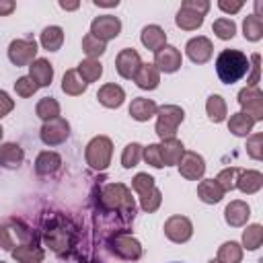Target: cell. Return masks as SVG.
Returning a JSON list of instances; mask_svg holds the SVG:
<instances>
[{"label":"cell","mask_w":263,"mask_h":263,"mask_svg":"<svg viewBox=\"0 0 263 263\" xmlns=\"http://www.w3.org/2000/svg\"><path fill=\"white\" fill-rule=\"evenodd\" d=\"M107 247L115 257H119L123 261H138L144 253L140 240L127 232H113L107 238Z\"/></svg>","instance_id":"52a82bcc"},{"label":"cell","mask_w":263,"mask_h":263,"mask_svg":"<svg viewBox=\"0 0 263 263\" xmlns=\"http://www.w3.org/2000/svg\"><path fill=\"white\" fill-rule=\"evenodd\" d=\"M43 240L51 251L64 255L76 245V226L64 216H53L51 220L45 222Z\"/></svg>","instance_id":"7a4b0ae2"},{"label":"cell","mask_w":263,"mask_h":263,"mask_svg":"<svg viewBox=\"0 0 263 263\" xmlns=\"http://www.w3.org/2000/svg\"><path fill=\"white\" fill-rule=\"evenodd\" d=\"M142 152H144V146L142 144H138V142L127 144L123 148V152H121V164H123V168L136 166L140 162V158H142Z\"/></svg>","instance_id":"60d3db41"},{"label":"cell","mask_w":263,"mask_h":263,"mask_svg":"<svg viewBox=\"0 0 263 263\" xmlns=\"http://www.w3.org/2000/svg\"><path fill=\"white\" fill-rule=\"evenodd\" d=\"M158 146H160V156H162V164H164V166H175V164H179L181 156L185 154V146H183V142L177 140V138L162 140Z\"/></svg>","instance_id":"cb8c5ba5"},{"label":"cell","mask_w":263,"mask_h":263,"mask_svg":"<svg viewBox=\"0 0 263 263\" xmlns=\"http://www.w3.org/2000/svg\"><path fill=\"white\" fill-rule=\"evenodd\" d=\"M255 10H257V12H255V16H257V18H261V10H263V2H261V0H257V2H255Z\"/></svg>","instance_id":"9f6ffc18"},{"label":"cell","mask_w":263,"mask_h":263,"mask_svg":"<svg viewBox=\"0 0 263 263\" xmlns=\"http://www.w3.org/2000/svg\"><path fill=\"white\" fill-rule=\"evenodd\" d=\"M142 158L150 164V166H154V168H162L164 164H162V156H160V146L158 144H148L146 148H144V152H142Z\"/></svg>","instance_id":"f6af8a7d"},{"label":"cell","mask_w":263,"mask_h":263,"mask_svg":"<svg viewBox=\"0 0 263 263\" xmlns=\"http://www.w3.org/2000/svg\"><path fill=\"white\" fill-rule=\"evenodd\" d=\"M37 41L35 39H14L8 45V60L18 66H29L37 58Z\"/></svg>","instance_id":"30bf717a"},{"label":"cell","mask_w":263,"mask_h":263,"mask_svg":"<svg viewBox=\"0 0 263 263\" xmlns=\"http://www.w3.org/2000/svg\"><path fill=\"white\" fill-rule=\"evenodd\" d=\"M35 113H37V117L43 119V121L55 119V117H60V103H58L53 97H43V99L37 103Z\"/></svg>","instance_id":"d590c367"},{"label":"cell","mask_w":263,"mask_h":263,"mask_svg":"<svg viewBox=\"0 0 263 263\" xmlns=\"http://www.w3.org/2000/svg\"><path fill=\"white\" fill-rule=\"evenodd\" d=\"M160 203H162V193H160V189H158V187H154L152 191H148L146 195H142V197H140V208H142L146 214L156 212V210L160 208Z\"/></svg>","instance_id":"ee69618b"},{"label":"cell","mask_w":263,"mask_h":263,"mask_svg":"<svg viewBox=\"0 0 263 263\" xmlns=\"http://www.w3.org/2000/svg\"><path fill=\"white\" fill-rule=\"evenodd\" d=\"M218 261L220 263H240L242 261V247L234 240H226L218 249Z\"/></svg>","instance_id":"e575fe53"},{"label":"cell","mask_w":263,"mask_h":263,"mask_svg":"<svg viewBox=\"0 0 263 263\" xmlns=\"http://www.w3.org/2000/svg\"><path fill=\"white\" fill-rule=\"evenodd\" d=\"M70 136V123L64 117H55L49 121H43L41 129H39V138L45 146H58L64 144Z\"/></svg>","instance_id":"9c48e42d"},{"label":"cell","mask_w":263,"mask_h":263,"mask_svg":"<svg viewBox=\"0 0 263 263\" xmlns=\"http://www.w3.org/2000/svg\"><path fill=\"white\" fill-rule=\"evenodd\" d=\"M0 263H4V261H0Z\"/></svg>","instance_id":"94428289"},{"label":"cell","mask_w":263,"mask_h":263,"mask_svg":"<svg viewBox=\"0 0 263 263\" xmlns=\"http://www.w3.org/2000/svg\"><path fill=\"white\" fill-rule=\"evenodd\" d=\"M99 208L109 214H119L125 220H134L136 214V201L132 197V191L123 183H107L99 189Z\"/></svg>","instance_id":"6da1fadb"},{"label":"cell","mask_w":263,"mask_h":263,"mask_svg":"<svg viewBox=\"0 0 263 263\" xmlns=\"http://www.w3.org/2000/svg\"><path fill=\"white\" fill-rule=\"evenodd\" d=\"M29 78L37 84V88L49 86L53 80V66L45 58H37L35 62L29 64Z\"/></svg>","instance_id":"d6986e66"},{"label":"cell","mask_w":263,"mask_h":263,"mask_svg":"<svg viewBox=\"0 0 263 263\" xmlns=\"http://www.w3.org/2000/svg\"><path fill=\"white\" fill-rule=\"evenodd\" d=\"M218 8L222 10V12H228V14H234V12H238L240 8H242V2L240 0H220L218 2Z\"/></svg>","instance_id":"816d5d0a"},{"label":"cell","mask_w":263,"mask_h":263,"mask_svg":"<svg viewBox=\"0 0 263 263\" xmlns=\"http://www.w3.org/2000/svg\"><path fill=\"white\" fill-rule=\"evenodd\" d=\"M197 197L203 203H218L224 197V189L218 185L216 179H203L197 185Z\"/></svg>","instance_id":"4316f807"},{"label":"cell","mask_w":263,"mask_h":263,"mask_svg":"<svg viewBox=\"0 0 263 263\" xmlns=\"http://www.w3.org/2000/svg\"><path fill=\"white\" fill-rule=\"evenodd\" d=\"M154 187H156L154 177H150L148 173H138V175L132 179V189L138 193V197L146 195V193H148V191H152Z\"/></svg>","instance_id":"7bdbcfd3"},{"label":"cell","mask_w":263,"mask_h":263,"mask_svg":"<svg viewBox=\"0 0 263 263\" xmlns=\"http://www.w3.org/2000/svg\"><path fill=\"white\" fill-rule=\"evenodd\" d=\"M2 134H4V132H2V125H0V140H2Z\"/></svg>","instance_id":"680465c9"},{"label":"cell","mask_w":263,"mask_h":263,"mask_svg":"<svg viewBox=\"0 0 263 263\" xmlns=\"http://www.w3.org/2000/svg\"><path fill=\"white\" fill-rule=\"evenodd\" d=\"M181 64H183V55L175 45H164L154 53V66L158 68V72L173 74L181 68Z\"/></svg>","instance_id":"9a60e30c"},{"label":"cell","mask_w":263,"mask_h":263,"mask_svg":"<svg viewBox=\"0 0 263 263\" xmlns=\"http://www.w3.org/2000/svg\"><path fill=\"white\" fill-rule=\"evenodd\" d=\"M12 109H14V101L10 99V95L6 90H0V119L4 115H8Z\"/></svg>","instance_id":"f907efd6"},{"label":"cell","mask_w":263,"mask_h":263,"mask_svg":"<svg viewBox=\"0 0 263 263\" xmlns=\"http://www.w3.org/2000/svg\"><path fill=\"white\" fill-rule=\"evenodd\" d=\"M158 111V105L152 99H144V97H136L129 105V115L136 121H148L150 117H154Z\"/></svg>","instance_id":"d4e9b609"},{"label":"cell","mask_w":263,"mask_h":263,"mask_svg":"<svg viewBox=\"0 0 263 263\" xmlns=\"http://www.w3.org/2000/svg\"><path fill=\"white\" fill-rule=\"evenodd\" d=\"M119 33H121V21L117 16H113V14L95 16L92 23H90V35H95L103 43L115 39Z\"/></svg>","instance_id":"7c38bea8"},{"label":"cell","mask_w":263,"mask_h":263,"mask_svg":"<svg viewBox=\"0 0 263 263\" xmlns=\"http://www.w3.org/2000/svg\"><path fill=\"white\" fill-rule=\"evenodd\" d=\"M261 242H263V226L261 224L247 226V230L242 232V247L247 251H255L261 247Z\"/></svg>","instance_id":"74e56055"},{"label":"cell","mask_w":263,"mask_h":263,"mask_svg":"<svg viewBox=\"0 0 263 263\" xmlns=\"http://www.w3.org/2000/svg\"><path fill=\"white\" fill-rule=\"evenodd\" d=\"M253 125H255V121L247 113H242V111L230 115V119H228V129L234 136H238V138H247L253 132Z\"/></svg>","instance_id":"4dcf8cb0"},{"label":"cell","mask_w":263,"mask_h":263,"mask_svg":"<svg viewBox=\"0 0 263 263\" xmlns=\"http://www.w3.org/2000/svg\"><path fill=\"white\" fill-rule=\"evenodd\" d=\"M181 6L193 10V12L201 14V16H205V12L210 10V2H208V0H185Z\"/></svg>","instance_id":"c3c4849f"},{"label":"cell","mask_w":263,"mask_h":263,"mask_svg":"<svg viewBox=\"0 0 263 263\" xmlns=\"http://www.w3.org/2000/svg\"><path fill=\"white\" fill-rule=\"evenodd\" d=\"M263 134H253L249 140H247V154L253 158V160H261L263 158Z\"/></svg>","instance_id":"bcb514c9"},{"label":"cell","mask_w":263,"mask_h":263,"mask_svg":"<svg viewBox=\"0 0 263 263\" xmlns=\"http://www.w3.org/2000/svg\"><path fill=\"white\" fill-rule=\"evenodd\" d=\"M240 171H242V168H238V166H230V168H222V171L218 173L216 181H218V185L224 189V193L236 189V181H238Z\"/></svg>","instance_id":"b9f144b4"},{"label":"cell","mask_w":263,"mask_h":263,"mask_svg":"<svg viewBox=\"0 0 263 263\" xmlns=\"http://www.w3.org/2000/svg\"><path fill=\"white\" fill-rule=\"evenodd\" d=\"M179 173H181V177H185L187 181H199L201 177H203V173H205V160H203V156L201 154H197V152H187L185 150V154L181 156V160H179Z\"/></svg>","instance_id":"5bb4252c"},{"label":"cell","mask_w":263,"mask_h":263,"mask_svg":"<svg viewBox=\"0 0 263 263\" xmlns=\"http://www.w3.org/2000/svg\"><path fill=\"white\" fill-rule=\"evenodd\" d=\"M164 236L171 240V242H177V245H181V242H187L191 236H193V224H191V220L187 218V216H181V214H177V216H171L166 222H164Z\"/></svg>","instance_id":"8fae6325"},{"label":"cell","mask_w":263,"mask_h":263,"mask_svg":"<svg viewBox=\"0 0 263 263\" xmlns=\"http://www.w3.org/2000/svg\"><path fill=\"white\" fill-rule=\"evenodd\" d=\"M97 99H99V103H101L103 107H107V109H117V107H121L123 101H125V90H123L119 84L109 82V84H103V86L99 88Z\"/></svg>","instance_id":"44dd1931"},{"label":"cell","mask_w":263,"mask_h":263,"mask_svg":"<svg viewBox=\"0 0 263 263\" xmlns=\"http://www.w3.org/2000/svg\"><path fill=\"white\" fill-rule=\"evenodd\" d=\"M23 160H25V150L18 144H14V142L0 144V166L2 168L14 171L23 164Z\"/></svg>","instance_id":"ffe728a7"},{"label":"cell","mask_w":263,"mask_h":263,"mask_svg":"<svg viewBox=\"0 0 263 263\" xmlns=\"http://www.w3.org/2000/svg\"><path fill=\"white\" fill-rule=\"evenodd\" d=\"M261 187H263V175L259 171H240L238 181H236V189H240L247 195H253Z\"/></svg>","instance_id":"83f0119b"},{"label":"cell","mask_w":263,"mask_h":263,"mask_svg":"<svg viewBox=\"0 0 263 263\" xmlns=\"http://www.w3.org/2000/svg\"><path fill=\"white\" fill-rule=\"evenodd\" d=\"M117 4H119V0H111V2H107V0H95V6H101V8H113Z\"/></svg>","instance_id":"db71d44e"},{"label":"cell","mask_w":263,"mask_h":263,"mask_svg":"<svg viewBox=\"0 0 263 263\" xmlns=\"http://www.w3.org/2000/svg\"><path fill=\"white\" fill-rule=\"evenodd\" d=\"M251 68L249 58L238 49H222L216 58V74L224 84H234L247 76Z\"/></svg>","instance_id":"3957f363"},{"label":"cell","mask_w":263,"mask_h":263,"mask_svg":"<svg viewBox=\"0 0 263 263\" xmlns=\"http://www.w3.org/2000/svg\"><path fill=\"white\" fill-rule=\"evenodd\" d=\"M12 259L16 263H41L43 257H45V251L37 245V238L31 240V242H25V245H18L10 251Z\"/></svg>","instance_id":"ac0fdd59"},{"label":"cell","mask_w":263,"mask_h":263,"mask_svg":"<svg viewBox=\"0 0 263 263\" xmlns=\"http://www.w3.org/2000/svg\"><path fill=\"white\" fill-rule=\"evenodd\" d=\"M14 90H16L18 97L27 99V97H33V95L37 92V84H35L29 76H21V78L14 82Z\"/></svg>","instance_id":"7dc6e473"},{"label":"cell","mask_w":263,"mask_h":263,"mask_svg":"<svg viewBox=\"0 0 263 263\" xmlns=\"http://www.w3.org/2000/svg\"><path fill=\"white\" fill-rule=\"evenodd\" d=\"M82 51H84L90 60H97L99 55H103V53L107 51V43H103V41H99L95 35L86 33V35L82 37Z\"/></svg>","instance_id":"f35d334b"},{"label":"cell","mask_w":263,"mask_h":263,"mask_svg":"<svg viewBox=\"0 0 263 263\" xmlns=\"http://www.w3.org/2000/svg\"><path fill=\"white\" fill-rule=\"evenodd\" d=\"M76 72H78V76H80L86 84H90V82H97V80L103 76V64H101L99 60L86 58V60H82V62L78 64Z\"/></svg>","instance_id":"f546056e"},{"label":"cell","mask_w":263,"mask_h":263,"mask_svg":"<svg viewBox=\"0 0 263 263\" xmlns=\"http://www.w3.org/2000/svg\"><path fill=\"white\" fill-rule=\"evenodd\" d=\"M86 86H88V84L78 76L76 68H74V70H66V74H64V78H62V90H64L66 95L78 97V95H82V92L86 90Z\"/></svg>","instance_id":"1f68e13d"},{"label":"cell","mask_w":263,"mask_h":263,"mask_svg":"<svg viewBox=\"0 0 263 263\" xmlns=\"http://www.w3.org/2000/svg\"><path fill=\"white\" fill-rule=\"evenodd\" d=\"M140 66H142V60H140V53H138L134 47L121 49V51L117 53V58H115V70H117V74H119L121 78H125V80H132V78L138 74Z\"/></svg>","instance_id":"4fadbf2b"},{"label":"cell","mask_w":263,"mask_h":263,"mask_svg":"<svg viewBox=\"0 0 263 263\" xmlns=\"http://www.w3.org/2000/svg\"><path fill=\"white\" fill-rule=\"evenodd\" d=\"M205 113H208V117H210L214 123L224 121V119H226V113H228V109H226V101H224L220 95H212V97H208V101H205Z\"/></svg>","instance_id":"836d02e7"},{"label":"cell","mask_w":263,"mask_h":263,"mask_svg":"<svg viewBox=\"0 0 263 263\" xmlns=\"http://www.w3.org/2000/svg\"><path fill=\"white\" fill-rule=\"evenodd\" d=\"M183 119H185V111L179 105H162V107H158V111H156V127H154L156 136L160 140L175 138V134H177L179 125L183 123Z\"/></svg>","instance_id":"277c9868"},{"label":"cell","mask_w":263,"mask_h":263,"mask_svg":"<svg viewBox=\"0 0 263 263\" xmlns=\"http://www.w3.org/2000/svg\"><path fill=\"white\" fill-rule=\"evenodd\" d=\"M212 31L216 33V37H218V39L228 41V39H232V37H234V33H236V25H234V21H232V18L222 16V18H216V21H214Z\"/></svg>","instance_id":"ab89813d"},{"label":"cell","mask_w":263,"mask_h":263,"mask_svg":"<svg viewBox=\"0 0 263 263\" xmlns=\"http://www.w3.org/2000/svg\"><path fill=\"white\" fill-rule=\"evenodd\" d=\"M140 41H142V45H144L146 49H150V51L156 53L160 47L166 45V33H164V29L158 27V25H146V27L142 29V33H140Z\"/></svg>","instance_id":"7402d4cb"},{"label":"cell","mask_w":263,"mask_h":263,"mask_svg":"<svg viewBox=\"0 0 263 263\" xmlns=\"http://www.w3.org/2000/svg\"><path fill=\"white\" fill-rule=\"evenodd\" d=\"M39 43L43 45V49L47 51H58L64 43V29L58 27V25H49L41 31V37H39Z\"/></svg>","instance_id":"f1b7e54d"},{"label":"cell","mask_w":263,"mask_h":263,"mask_svg":"<svg viewBox=\"0 0 263 263\" xmlns=\"http://www.w3.org/2000/svg\"><path fill=\"white\" fill-rule=\"evenodd\" d=\"M236 101H238L242 113H247L255 123L263 119V92L257 86L255 88H251V86L240 88Z\"/></svg>","instance_id":"ba28073f"},{"label":"cell","mask_w":263,"mask_h":263,"mask_svg":"<svg viewBox=\"0 0 263 263\" xmlns=\"http://www.w3.org/2000/svg\"><path fill=\"white\" fill-rule=\"evenodd\" d=\"M88 263H101V261H88Z\"/></svg>","instance_id":"91938a15"},{"label":"cell","mask_w":263,"mask_h":263,"mask_svg":"<svg viewBox=\"0 0 263 263\" xmlns=\"http://www.w3.org/2000/svg\"><path fill=\"white\" fill-rule=\"evenodd\" d=\"M185 51H187V58L193 62V64H205L212 60V53H214V45L208 37L203 35H197L193 39L187 41L185 45Z\"/></svg>","instance_id":"2e32d148"},{"label":"cell","mask_w":263,"mask_h":263,"mask_svg":"<svg viewBox=\"0 0 263 263\" xmlns=\"http://www.w3.org/2000/svg\"><path fill=\"white\" fill-rule=\"evenodd\" d=\"M14 8H16V4H14L12 0H0V16L10 14Z\"/></svg>","instance_id":"f5cc1de1"},{"label":"cell","mask_w":263,"mask_h":263,"mask_svg":"<svg viewBox=\"0 0 263 263\" xmlns=\"http://www.w3.org/2000/svg\"><path fill=\"white\" fill-rule=\"evenodd\" d=\"M249 218H251V208H249V203L242 201V199L230 201V203L226 205V210H224V220H226V224L232 226V228L245 226Z\"/></svg>","instance_id":"e0dca14e"},{"label":"cell","mask_w":263,"mask_h":263,"mask_svg":"<svg viewBox=\"0 0 263 263\" xmlns=\"http://www.w3.org/2000/svg\"><path fill=\"white\" fill-rule=\"evenodd\" d=\"M208 263H220V261H218V259H212V261H208Z\"/></svg>","instance_id":"6f0895ef"},{"label":"cell","mask_w":263,"mask_h":263,"mask_svg":"<svg viewBox=\"0 0 263 263\" xmlns=\"http://www.w3.org/2000/svg\"><path fill=\"white\" fill-rule=\"evenodd\" d=\"M175 23L183 31H195V29H199L203 25V16L197 14V12H193V10H189V8H183L181 6L179 12H177V16H175Z\"/></svg>","instance_id":"d6a6232c"},{"label":"cell","mask_w":263,"mask_h":263,"mask_svg":"<svg viewBox=\"0 0 263 263\" xmlns=\"http://www.w3.org/2000/svg\"><path fill=\"white\" fill-rule=\"evenodd\" d=\"M249 62H251V76L247 78V86L255 88L257 82H259V53H255Z\"/></svg>","instance_id":"681fc988"},{"label":"cell","mask_w":263,"mask_h":263,"mask_svg":"<svg viewBox=\"0 0 263 263\" xmlns=\"http://www.w3.org/2000/svg\"><path fill=\"white\" fill-rule=\"evenodd\" d=\"M242 35L247 41H259L263 37V18H257L255 14H249L242 21Z\"/></svg>","instance_id":"8d00e7d4"},{"label":"cell","mask_w":263,"mask_h":263,"mask_svg":"<svg viewBox=\"0 0 263 263\" xmlns=\"http://www.w3.org/2000/svg\"><path fill=\"white\" fill-rule=\"evenodd\" d=\"M58 4H60V8H64V10H76V8L80 6V2H64V0H60Z\"/></svg>","instance_id":"11a10c76"},{"label":"cell","mask_w":263,"mask_h":263,"mask_svg":"<svg viewBox=\"0 0 263 263\" xmlns=\"http://www.w3.org/2000/svg\"><path fill=\"white\" fill-rule=\"evenodd\" d=\"M175 263H177V261H175Z\"/></svg>","instance_id":"6125c7cd"},{"label":"cell","mask_w":263,"mask_h":263,"mask_svg":"<svg viewBox=\"0 0 263 263\" xmlns=\"http://www.w3.org/2000/svg\"><path fill=\"white\" fill-rule=\"evenodd\" d=\"M35 238H37L35 232L27 224H23L21 220H8V222H4L0 226V249H4L8 253L14 247L25 245V242H31Z\"/></svg>","instance_id":"8992f818"},{"label":"cell","mask_w":263,"mask_h":263,"mask_svg":"<svg viewBox=\"0 0 263 263\" xmlns=\"http://www.w3.org/2000/svg\"><path fill=\"white\" fill-rule=\"evenodd\" d=\"M134 80L142 90H154L160 82V72L154 64H142L138 74L134 76Z\"/></svg>","instance_id":"484cf974"},{"label":"cell","mask_w":263,"mask_h":263,"mask_svg":"<svg viewBox=\"0 0 263 263\" xmlns=\"http://www.w3.org/2000/svg\"><path fill=\"white\" fill-rule=\"evenodd\" d=\"M62 166V156L58 152H51V150H43L37 154L35 158V173L41 175V177H49L53 173H58Z\"/></svg>","instance_id":"603a6c76"},{"label":"cell","mask_w":263,"mask_h":263,"mask_svg":"<svg viewBox=\"0 0 263 263\" xmlns=\"http://www.w3.org/2000/svg\"><path fill=\"white\" fill-rule=\"evenodd\" d=\"M111 156H113V142L107 136H95L84 150V158L86 164L95 171H105L111 164Z\"/></svg>","instance_id":"5b68a950"}]
</instances>
